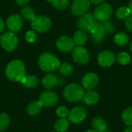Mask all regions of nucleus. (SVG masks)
Instances as JSON below:
<instances>
[{"instance_id":"obj_41","label":"nucleus","mask_w":132,"mask_h":132,"mask_svg":"<svg viewBox=\"0 0 132 132\" xmlns=\"http://www.w3.org/2000/svg\"><path fill=\"white\" fill-rule=\"evenodd\" d=\"M130 49H131V51L132 53V42L131 43V45H130Z\"/></svg>"},{"instance_id":"obj_9","label":"nucleus","mask_w":132,"mask_h":132,"mask_svg":"<svg viewBox=\"0 0 132 132\" xmlns=\"http://www.w3.org/2000/svg\"><path fill=\"white\" fill-rule=\"evenodd\" d=\"M87 116V110L84 107L78 106L73 108L69 112L68 118L69 121L73 124H80L86 119Z\"/></svg>"},{"instance_id":"obj_21","label":"nucleus","mask_w":132,"mask_h":132,"mask_svg":"<svg viewBox=\"0 0 132 132\" xmlns=\"http://www.w3.org/2000/svg\"><path fill=\"white\" fill-rule=\"evenodd\" d=\"M87 39H88V37H87V33L84 31L80 30V31H77L74 34L73 40L74 42V44L81 46L84 45L87 43Z\"/></svg>"},{"instance_id":"obj_5","label":"nucleus","mask_w":132,"mask_h":132,"mask_svg":"<svg viewBox=\"0 0 132 132\" xmlns=\"http://www.w3.org/2000/svg\"><path fill=\"white\" fill-rule=\"evenodd\" d=\"M113 9L109 4L101 3L95 9L94 15L97 21L106 22L111 17Z\"/></svg>"},{"instance_id":"obj_19","label":"nucleus","mask_w":132,"mask_h":132,"mask_svg":"<svg viewBox=\"0 0 132 132\" xmlns=\"http://www.w3.org/2000/svg\"><path fill=\"white\" fill-rule=\"evenodd\" d=\"M58 77L54 75V74H52V73H50V74H47L46 75L43 79V86L47 89H50V88H52L53 87H55L56 85L58 84Z\"/></svg>"},{"instance_id":"obj_37","label":"nucleus","mask_w":132,"mask_h":132,"mask_svg":"<svg viewBox=\"0 0 132 132\" xmlns=\"http://www.w3.org/2000/svg\"><path fill=\"white\" fill-rule=\"evenodd\" d=\"M4 28H5L4 22L2 21V19H0V32H1L2 31H3Z\"/></svg>"},{"instance_id":"obj_1","label":"nucleus","mask_w":132,"mask_h":132,"mask_svg":"<svg viewBox=\"0 0 132 132\" xmlns=\"http://www.w3.org/2000/svg\"><path fill=\"white\" fill-rule=\"evenodd\" d=\"M114 30V26L111 22H97L95 26L90 32L92 34V41L95 44H100L103 42L107 34L112 33Z\"/></svg>"},{"instance_id":"obj_16","label":"nucleus","mask_w":132,"mask_h":132,"mask_svg":"<svg viewBox=\"0 0 132 132\" xmlns=\"http://www.w3.org/2000/svg\"><path fill=\"white\" fill-rule=\"evenodd\" d=\"M6 24L7 27L12 32H16L22 26V19L18 15H12L8 19Z\"/></svg>"},{"instance_id":"obj_42","label":"nucleus","mask_w":132,"mask_h":132,"mask_svg":"<svg viewBox=\"0 0 132 132\" xmlns=\"http://www.w3.org/2000/svg\"><path fill=\"white\" fill-rule=\"evenodd\" d=\"M105 132H111V131H106Z\"/></svg>"},{"instance_id":"obj_30","label":"nucleus","mask_w":132,"mask_h":132,"mask_svg":"<svg viewBox=\"0 0 132 132\" xmlns=\"http://www.w3.org/2000/svg\"><path fill=\"white\" fill-rule=\"evenodd\" d=\"M117 61L121 65H127L131 61V56L128 53L125 52H121L117 56Z\"/></svg>"},{"instance_id":"obj_23","label":"nucleus","mask_w":132,"mask_h":132,"mask_svg":"<svg viewBox=\"0 0 132 132\" xmlns=\"http://www.w3.org/2000/svg\"><path fill=\"white\" fill-rule=\"evenodd\" d=\"M70 123L67 118H60L57 120L54 125V128L57 132H66L69 128Z\"/></svg>"},{"instance_id":"obj_18","label":"nucleus","mask_w":132,"mask_h":132,"mask_svg":"<svg viewBox=\"0 0 132 132\" xmlns=\"http://www.w3.org/2000/svg\"><path fill=\"white\" fill-rule=\"evenodd\" d=\"M92 126L97 132H105L108 128L107 122L101 117H96L92 120Z\"/></svg>"},{"instance_id":"obj_40","label":"nucleus","mask_w":132,"mask_h":132,"mask_svg":"<svg viewBox=\"0 0 132 132\" xmlns=\"http://www.w3.org/2000/svg\"><path fill=\"white\" fill-rule=\"evenodd\" d=\"M86 132H97L96 131H94V129L93 130H88V131H87Z\"/></svg>"},{"instance_id":"obj_33","label":"nucleus","mask_w":132,"mask_h":132,"mask_svg":"<svg viewBox=\"0 0 132 132\" xmlns=\"http://www.w3.org/2000/svg\"><path fill=\"white\" fill-rule=\"evenodd\" d=\"M26 39L28 43H33L36 39V35L33 31H28L26 34Z\"/></svg>"},{"instance_id":"obj_17","label":"nucleus","mask_w":132,"mask_h":132,"mask_svg":"<svg viewBox=\"0 0 132 132\" xmlns=\"http://www.w3.org/2000/svg\"><path fill=\"white\" fill-rule=\"evenodd\" d=\"M99 98H100V97H99V94L97 92H96L93 90H89L84 93L82 100L87 105H94L98 102Z\"/></svg>"},{"instance_id":"obj_8","label":"nucleus","mask_w":132,"mask_h":132,"mask_svg":"<svg viewBox=\"0 0 132 132\" xmlns=\"http://www.w3.org/2000/svg\"><path fill=\"white\" fill-rule=\"evenodd\" d=\"M2 46L7 51L14 50L18 45V39L13 32H7L0 37Z\"/></svg>"},{"instance_id":"obj_43","label":"nucleus","mask_w":132,"mask_h":132,"mask_svg":"<svg viewBox=\"0 0 132 132\" xmlns=\"http://www.w3.org/2000/svg\"><path fill=\"white\" fill-rule=\"evenodd\" d=\"M0 37H1V36H0Z\"/></svg>"},{"instance_id":"obj_36","label":"nucleus","mask_w":132,"mask_h":132,"mask_svg":"<svg viewBox=\"0 0 132 132\" xmlns=\"http://www.w3.org/2000/svg\"><path fill=\"white\" fill-rule=\"evenodd\" d=\"M104 1V0H90V2H92V3L94 4V5H100V4H101Z\"/></svg>"},{"instance_id":"obj_12","label":"nucleus","mask_w":132,"mask_h":132,"mask_svg":"<svg viewBox=\"0 0 132 132\" xmlns=\"http://www.w3.org/2000/svg\"><path fill=\"white\" fill-rule=\"evenodd\" d=\"M99 83V77L94 73H86L81 81L82 87L87 90L94 89Z\"/></svg>"},{"instance_id":"obj_25","label":"nucleus","mask_w":132,"mask_h":132,"mask_svg":"<svg viewBox=\"0 0 132 132\" xmlns=\"http://www.w3.org/2000/svg\"><path fill=\"white\" fill-rule=\"evenodd\" d=\"M129 40L128 36L125 32H118L114 36V42L118 46H125L128 43Z\"/></svg>"},{"instance_id":"obj_26","label":"nucleus","mask_w":132,"mask_h":132,"mask_svg":"<svg viewBox=\"0 0 132 132\" xmlns=\"http://www.w3.org/2000/svg\"><path fill=\"white\" fill-rule=\"evenodd\" d=\"M58 69L60 73L63 76H69L73 72V67L70 63H63L60 64Z\"/></svg>"},{"instance_id":"obj_24","label":"nucleus","mask_w":132,"mask_h":132,"mask_svg":"<svg viewBox=\"0 0 132 132\" xmlns=\"http://www.w3.org/2000/svg\"><path fill=\"white\" fill-rule=\"evenodd\" d=\"M121 118L123 122L128 126L132 127V107L126 108L121 115Z\"/></svg>"},{"instance_id":"obj_7","label":"nucleus","mask_w":132,"mask_h":132,"mask_svg":"<svg viewBox=\"0 0 132 132\" xmlns=\"http://www.w3.org/2000/svg\"><path fill=\"white\" fill-rule=\"evenodd\" d=\"M52 26L51 20L44 15H38L36 16L35 19L32 21V27L34 30L44 32L50 29Z\"/></svg>"},{"instance_id":"obj_15","label":"nucleus","mask_w":132,"mask_h":132,"mask_svg":"<svg viewBox=\"0 0 132 132\" xmlns=\"http://www.w3.org/2000/svg\"><path fill=\"white\" fill-rule=\"evenodd\" d=\"M56 46L62 52H70L74 48V42L69 36H61L56 41Z\"/></svg>"},{"instance_id":"obj_39","label":"nucleus","mask_w":132,"mask_h":132,"mask_svg":"<svg viewBox=\"0 0 132 132\" xmlns=\"http://www.w3.org/2000/svg\"><path fill=\"white\" fill-rule=\"evenodd\" d=\"M124 132H132V127H128Z\"/></svg>"},{"instance_id":"obj_22","label":"nucleus","mask_w":132,"mask_h":132,"mask_svg":"<svg viewBox=\"0 0 132 132\" xmlns=\"http://www.w3.org/2000/svg\"><path fill=\"white\" fill-rule=\"evenodd\" d=\"M42 108H43V105L39 101H33L29 104V106L26 108V111L29 115L34 116V115L38 114L40 112Z\"/></svg>"},{"instance_id":"obj_34","label":"nucleus","mask_w":132,"mask_h":132,"mask_svg":"<svg viewBox=\"0 0 132 132\" xmlns=\"http://www.w3.org/2000/svg\"><path fill=\"white\" fill-rule=\"evenodd\" d=\"M125 26L129 31L132 32V15H129L125 19Z\"/></svg>"},{"instance_id":"obj_29","label":"nucleus","mask_w":132,"mask_h":132,"mask_svg":"<svg viewBox=\"0 0 132 132\" xmlns=\"http://www.w3.org/2000/svg\"><path fill=\"white\" fill-rule=\"evenodd\" d=\"M50 2H52L54 8L59 10H63L67 8L70 4L69 0H48Z\"/></svg>"},{"instance_id":"obj_6","label":"nucleus","mask_w":132,"mask_h":132,"mask_svg":"<svg viewBox=\"0 0 132 132\" xmlns=\"http://www.w3.org/2000/svg\"><path fill=\"white\" fill-rule=\"evenodd\" d=\"M98 21L95 19L94 14L92 13H86L80 17L77 21V26L82 31H89L95 26Z\"/></svg>"},{"instance_id":"obj_32","label":"nucleus","mask_w":132,"mask_h":132,"mask_svg":"<svg viewBox=\"0 0 132 132\" xmlns=\"http://www.w3.org/2000/svg\"><path fill=\"white\" fill-rule=\"evenodd\" d=\"M69 112H70V111H68V109H67L66 107H64V106L60 107V108H58L57 110H56V114H57V116L60 117V118H66L67 117H68Z\"/></svg>"},{"instance_id":"obj_10","label":"nucleus","mask_w":132,"mask_h":132,"mask_svg":"<svg viewBox=\"0 0 132 132\" xmlns=\"http://www.w3.org/2000/svg\"><path fill=\"white\" fill-rule=\"evenodd\" d=\"M72 56L73 60L79 64H86L89 62L90 56L89 53L83 46H77L74 47L72 50Z\"/></svg>"},{"instance_id":"obj_31","label":"nucleus","mask_w":132,"mask_h":132,"mask_svg":"<svg viewBox=\"0 0 132 132\" xmlns=\"http://www.w3.org/2000/svg\"><path fill=\"white\" fill-rule=\"evenodd\" d=\"M130 15H131V13H130L129 9L125 6L120 7L116 11V16L120 19H126Z\"/></svg>"},{"instance_id":"obj_13","label":"nucleus","mask_w":132,"mask_h":132,"mask_svg":"<svg viewBox=\"0 0 132 132\" xmlns=\"http://www.w3.org/2000/svg\"><path fill=\"white\" fill-rule=\"evenodd\" d=\"M116 57L113 52L107 50L101 52L97 58V62L100 66L104 67H109L114 64L115 62Z\"/></svg>"},{"instance_id":"obj_14","label":"nucleus","mask_w":132,"mask_h":132,"mask_svg":"<svg viewBox=\"0 0 132 132\" xmlns=\"http://www.w3.org/2000/svg\"><path fill=\"white\" fill-rule=\"evenodd\" d=\"M39 101L42 104L43 107H53L57 103L58 97L53 91H45L41 94Z\"/></svg>"},{"instance_id":"obj_11","label":"nucleus","mask_w":132,"mask_h":132,"mask_svg":"<svg viewBox=\"0 0 132 132\" xmlns=\"http://www.w3.org/2000/svg\"><path fill=\"white\" fill-rule=\"evenodd\" d=\"M90 9L89 0H74L71 5V11L76 15H83Z\"/></svg>"},{"instance_id":"obj_2","label":"nucleus","mask_w":132,"mask_h":132,"mask_svg":"<svg viewBox=\"0 0 132 132\" xmlns=\"http://www.w3.org/2000/svg\"><path fill=\"white\" fill-rule=\"evenodd\" d=\"M26 69L23 63L21 60H15L11 61L6 69L5 75L9 80L12 81H20L21 79L26 76Z\"/></svg>"},{"instance_id":"obj_4","label":"nucleus","mask_w":132,"mask_h":132,"mask_svg":"<svg viewBox=\"0 0 132 132\" xmlns=\"http://www.w3.org/2000/svg\"><path fill=\"white\" fill-rule=\"evenodd\" d=\"M39 65L43 70L46 72H53L58 69L60 61L53 54L45 53L40 56L39 59Z\"/></svg>"},{"instance_id":"obj_3","label":"nucleus","mask_w":132,"mask_h":132,"mask_svg":"<svg viewBox=\"0 0 132 132\" xmlns=\"http://www.w3.org/2000/svg\"><path fill=\"white\" fill-rule=\"evenodd\" d=\"M84 90L82 86L77 84H70L66 87L63 91V97L68 102H77L83 99Z\"/></svg>"},{"instance_id":"obj_35","label":"nucleus","mask_w":132,"mask_h":132,"mask_svg":"<svg viewBox=\"0 0 132 132\" xmlns=\"http://www.w3.org/2000/svg\"><path fill=\"white\" fill-rule=\"evenodd\" d=\"M29 2V0H16V2L19 5H23L26 4Z\"/></svg>"},{"instance_id":"obj_28","label":"nucleus","mask_w":132,"mask_h":132,"mask_svg":"<svg viewBox=\"0 0 132 132\" xmlns=\"http://www.w3.org/2000/svg\"><path fill=\"white\" fill-rule=\"evenodd\" d=\"M10 119L7 114H0V131H5L9 126Z\"/></svg>"},{"instance_id":"obj_20","label":"nucleus","mask_w":132,"mask_h":132,"mask_svg":"<svg viewBox=\"0 0 132 132\" xmlns=\"http://www.w3.org/2000/svg\"><path fill=\"white\" fill-rule=\"evenodd\" d=\"M19 82L22 83L26 87L33 88V87H36L38 85L39 80H38V78L36 76L30 75V76H24L21 79V80Z\"/></svg>"},{"instance_id":"obj_38","label":"nucleus","mask_w":132,"mask_h":132,"mask_svg":"<svg viewBox=\"0 0 132 132\" xmlns=\"http://www.w3.org/2000/svg\"><path fill=\"white\" fill-rule=\"evenodd\" d=\"M128 9H129V10H130V13L132 15V0L131 1V2L129 3V5H128Z\"/></svg>"},{"instance_id":"obj_27","label":"nucleus","mask_w":132,"mask_h":132,"mask_svg":"<svg viewBox=\"0 0 132 132\" xmlns=\"http://www.w3.org/2000/svg\"><path fill=\"white\" fill-rule=\"evenodd\" d=\"M21 14L23 16V18H25L27 20L32 21L36 17L34 10L31 7H29V6L23 7L21 10Z\"/></svg>"}]
</instances>
